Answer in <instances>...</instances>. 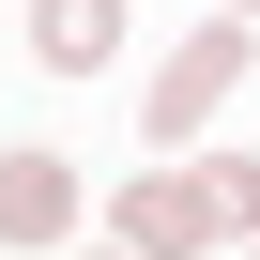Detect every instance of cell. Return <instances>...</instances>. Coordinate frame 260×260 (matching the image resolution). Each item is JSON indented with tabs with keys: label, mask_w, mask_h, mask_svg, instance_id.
Instances as JSON below:
<instances>
[{
	"label": "cell",
	"mask_w": 260,
	"mask_h": 260,
	"mask_svg": "<svg viewBox=\"0 0 260 260\" xmlns=\"http://www.w3.org/2000/svg\"><path fill=\"white\" fill-rule=\"evenodd\" d=\"M107 230H122V260H199V245H230V214H214L199 169H138V184L107 199Z\"/></svg>",
	"instance_id": "6da1fadb"
},
{
	"label": "cell",
	"mask_w": 260,
	"mask_h": 260,
	"mask_svg": "<svg viewBox=\"0 0 260 260\" xmlns=\"http://www.w3.org/2000/svg\"><path fill=\"white\" fill-rule=\"evenodd\" d=\"M230 92H245V16H214V31H184V46L153 61V138H199Z\"/></svg>",
	"instance_id": "7a4b0ae2"
},
{
	"label": "cell",
	"mask_w": 260,
	"mask_h": 260,
	"mask_svg": "<svg viewBox=\"0 0 260 260\" xmlns=\"http://www.w3.org/2000/svg\"><path fill=\"white\" fill-rule=\"evenodd\" d=\"M61 230H77V169H61V153H0V245L31 260V245H61Z\"/></svg>",
	"instance_id": "3957f363"
},
{
	"label": "cell",
	"mask_w": 260,
	"mask_h": 260,
	"mask_svg": "<svg viewBox=\"0 0 260 260\" xmlns=\"http://www.w3.org/2000/svg\"><path fill=\"white\" fill-rule=\"evenodd\" d=\"M31 46H46V77H107L122 61V0H31Z\"/></svg>",
	"instance_id": "277c9868"
},
{
	"label": "cell",
	"mask_w": 260,
	"mask_h": 260,
	"mask_svg": "<svg viewBox=\"0 0 260 260\" xmlns=\"http://www.w3.org/2000/svg\"><path fill=\"white\" fill-rule=\"evenodd\" d=\"M199 184H214V214H230V230H260V153H214Z\"/></svg>",
	"instance_id": "5b68a950"
},
{
	"label": "cell",
	"mask_w": 260,
	"mask_h": 260,
	"mask_svg": "<svg viewBox=\"0 0 260 260\" xmlns=\"http://www.w3.org/2000/svg\"><path fill=\"white\" fill-rule=\"evenodd\" d=\"M230 16H260V0H230Z\"/></svg>",
	"instance_id": "8992f818"
},
{
	"label": "cell",
	"mask_w": 260,
	"mask_h": 260,
	"mask_svg": "<svg viewBox=\"0 0 260 260\" xmlns=\"http://www.w3.org/2000/svg\"><path fill=\"white\" fill-rule=\"evenodd\" d=\"M245 260H260V230H245Z\"/></svg>",
	"instance_id": "52a82bcc"
},
{
	"label": "cell",
	"mask_w": 260,
	"mask_h": 260,
	"mask_svg": "<svg viewBox=\"0 0 260 260\" xmlns=\"http://www.w3.org/2000/svg\"><path fill=\"white\" fill-rule=\"evenodd\" d=\"M107 260H122V245H107Z\"/></svg>",
	"instance_id": "ba28073f"
}]
</instances>
